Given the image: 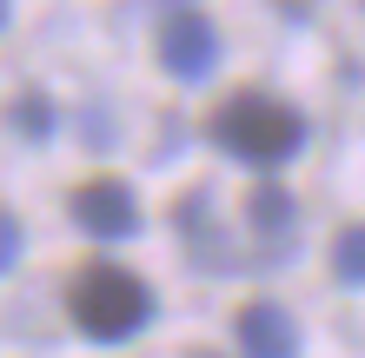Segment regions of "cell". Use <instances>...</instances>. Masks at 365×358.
<instances>
[{"mask_svg": "<svg viewBox=\"0 0 365 358\" xmlns=\"http://www.w3.org/2000/svg\"><path fill=\"white\" fill-rule=\"evenodd\" d=\"M67 312H73V325L87 332V339L120 345V339H133V332H146V319H153V292H146L140 272H126L113 259H87L67 279Z\"/></svg>", "mask_w": 365, "mask_h": 358, "instance_id": "1", "label": "cell"}, {"mask_svg": "<svg viewBox=\"0 0 365 358\" xmlns=\"http://www.w3.org/2000/svg\"><path fill=\"white\" fill-rule=\"evenodd\" d=\"M212 139H220L232 159L272 173V166H286L299 153L306 126H299V113L286 107V100H272V93H232V100H220V113H212Z\"/></svg>", "mask_w": 365, "mask_h": 358, "instance_id": "2", "label": "cell"}, {"mask_svg": "<svg viewBox=\"0 0 365 358\" xmlns=\"http://www.w3.org/2000/svg\"><path fill=\"white\" fill-rule=\"evenodd\" d=\"M73 226H87L93 239H126V233H140V199H133V186L126 179H80L73 186Z\"/></svg>", "mask_w": 365, "mask_h": 358, "instance_id": "3", "label": "cell"}, {"mask_svg": "<svg viewBox=\"0 0 365 358\" xmlns=\"http://www.w3.org/2000/svg\"><path fill=\"white\" fill-rule=\"evenodd\" d=\"M212 60H220V33H212V20L192 14V7L166 14V27H160V67L173 73V80H206Z\"/></svg>", "mask_w": 365, "mask_h": 358, "instance_id": "4", "label": "cell"}, {"mask_svg": "<svg viewBox=\"0 0 365 358\" xmlns=\"http://www.w3.org/2000/svg\"><path fill=\"white\" fill-rule=\"evenodd\" d=\"M232 339H240L246 358H299V325L272 299H246L232 312Z\"/></svg>", "mask_w": 365, "mask_h": 358, "instance_id": "5", "label": "cell"}, {"mask_svg": "<svg viewBox=\"0 0 365 358\" xmlns=\"http://www.w3.org/2000/svg\"><path fill=\"white\" fill-rule=\"evenodd\" d=\"M332 279L339 285H365V219L332 233Z\"/></svg>", "mask_w": 365, "mask_h": 358, "instance_id": "6", "label": "cell"}, {"mask_svg": "<svg viewBox=\"0 0 365 358\" xmlns=\"http://www.w3.org/2000/svg\"><path fill=\"white\" fill-rule=\"evenodd\" d=\"M14 126H20V133H34V139H47V133H53V107H47L40 93H20V100H14Z\"/></svg>", "mask_w": 365, "mask_h": 358, "instance_id": "7", "label": "cell"}, {"mask_svg": "<svg viewBox=\"0 0 365 358\" xmlns=\"http://www.w3.org/2000/svg\"><path fill=\"white\" fill-rule=\"evenodd\" d=\"M14 259H20V219L7 213V206H0V272H7Z\"/></svg>", "mask_w": 365, "mask_h": 358, "instance_id": "8", "label": "cell"}, {"mask_svg": "<svg viewBox=\"0 0 365 358\" xmlns=\"http://www.w3.org/2000/svg\"><path fill=\"white\" fill-rule=\"evenodd\" d=\"M272 7H279V14H312L319 0H272Z\"/></svg>", "mask_w": 365, "mask_h": 358, "instance_id": "9", "label": "cell"}, {"mask_svg": "<svg viewBox=\"0 0 365 358\" xmlns=\"http://www.w3.org/2000/svg\"><path fill=\"white\" fill-rule=\"evenodd\" d=\"M186 358H220V352H186Z\"/></svg>", "mask_w": 365, "mask_h": 358, "instance_id": "10", "label": "cell"}]
</instances>
